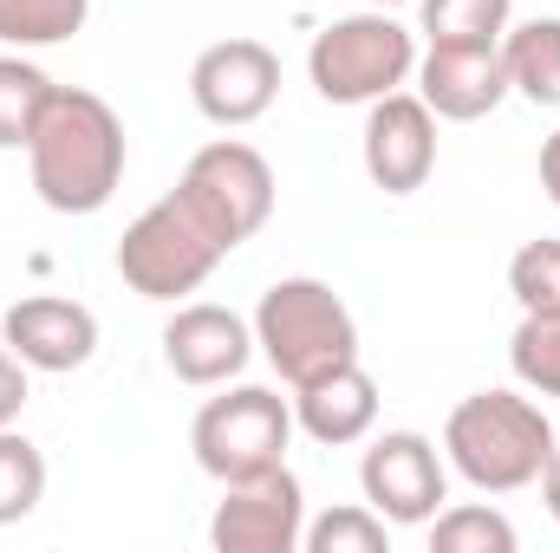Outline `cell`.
I'll return each mask as SVG.
<instances>
[{
  "label": "cell",
  "instance_id": "obj_23",
  "mask_svg": "<svg viewBox=\"0 0 560 553\" xmlns=\"http://www.w3.org/2000/svg\"><path fill=\"white\" fill-rule=\"evenodd\" d=\"M300 548L306 553H385L392 548V521L378 508H332V515L306 521Z\"/></svg>",
  "mask_w": 560,
  "mask_h": 553
},
{
  "label": "cell",
  "instance_id": "obj_22",
  "mask_svg": "<svg viewBox=\"0 0 560 553\" xmlns=\"http://www.w3.org/2000/svg\"><path fill=\"white\" fill-rule=\"evenodd\" d=\"M430 548L436 553H515V528L495 508H436L430 515Z\"/></svg>",
  "mask_w": 560,
  "mask_h": 553
},
{
  "label": "cell",
  "instance_id": "obj_16",
  "mask_svg": "<svg viewBox=\"0 0 560 553\" xmlns=\"http://www.w3.org/2000/svg\"><path fill=\"white\" fill-rule=\"evenodd\" d=\"M502 72L509 92L528 105H560V20H528L502 33Z\"/></svg>",
  "mask_w": 560,
  "mask_h": 553
},
{
  "label": "cell",
  "instance_id": "obj_10",
  "mask_svg": "<svg viewBox=\"0 0 560 553\" xmlns=\"http://www.w3.org/2000/svg\"><path fill=\"white\" fill-rule=\"evenodd\" d=\"M189 98L209 125L242 131L255 118H268L280 98V59L261 39H215L209 52H196L189 66Z\"/></svg>",
  "mask_w": 560,
  "mask_h": 553
},
{
  "label": "cell",
  "instance_id": "obj_6",
  "mask_svg": "<svg viewBox=\"0 0 560 553\" xmlns=\"http://www.w3.org/2000/svg\"><path fill=\"white\" fill-rule=\"evenodd\" d=\"M176 196L202 215V228L235 255L242 242H255L275 215V169L255 143H235V138H215L202 143L176 183Z\"/></svg>",
  "mask_w": 560,
  "mask_h": 553
},
{
  "label": "cell",
  "instance_id": "obj_28",
  "mask_svg": "<svg viewBox=\"0 0 560 553\" xmlns=\"http://www.w3.org/2000/svg\"><path fill=\"white\" fill-rule=\"evenodd\" d=\"M365 7H405V0H365Z\"/></svg>",
  "mask_w": 560,
  "mask_h": 553
},
{
  "label": "cell",
  "instance_id": "obj_12",
  "mask_svg": "<svg viewBox=\"0 0 560 553\" xmlns=\"http://www.w3.org/2000/svg\"><path fill=\"white\" fill-rule=\"evenodd\" d=\"M163 358L183 385H229L248 372L255 358V326L229 306H183L170 326H163Z\"/></svg>",
  "mask_w": 560,
  "mask_h": 553
},
{
  "label": "cell",
  "instance_id": "obj_17",
  "mask_svg": "<svg viewBox=\"0 0 560 553\" xmlns=\"http://www.w3.org/2000/svg\"><path fill=\"white\" fill-rule=\"evenodd\" d=\"M52 92H59V85H52L33 59L0 52V150H26V143H33L46 105H52Z\"/></svg>",
  "mask_w": 560,
  "mask_h": 553
},
{
  "label": "cell",
  "instance_id": "obj_1",
  "mask_svg": "<svg viewBox=\"0 0 560 553\" xmlns=\"http://www.w3.org/2000/svg\"><path fill=\"white\" fill-rule=\"evenodd\" d=\"M26 163L52 215H98L125 183V125L98 92L59 85L26 143Z\"/></svg>",
  "mask_w": 560,
  "mask_h": 553
},
{
  "label": "cell",
  "instance_id": "obj_13",
  "mask_svg": "<svg viewBox=\"0 0 560 553\" xmlns=\"http://www.w3.org/2000/svg\"><path fill=\"white\" fill-rule=\"evenodd\" d=\"M0 332H7V345H13V358H20L26 372H79V365L98 352V319H92V306L52 299V293L7 306Z\"/></svg>",
  "mask_w": 560,
  "mask_h": 553
},
{
  "label": "cell",
  "instance_id": "obj_4",
  "mask_svg": "<svg viewBox=\"0 0 560 553\" xmlns=\"http://www.w3.org/2000/svg\"><path fill=\"white\" fill-rule=\"evenodd\" d=\"M411 72H418V46L385 7L332 20L326 33H313L306 52V79L326 105H378L385 92H405Z\"/></svg>",
  "mask_w": 560,
  "mask_h": 553
},
{
  "label": "cell",
  "instance_id": "obj_26",
  "mask_svg": "<svg viewBox=\"0 0 560 553\" xmlns=\"http://www.w3.org/2000/svg\"><path fill=\"white\" fill-rule=\"evenodd\" d=\"M541 189H548V202L560 209V131L541 143Z\"/></svg>",
  "mask_w": 560,
  "mask_h": 553
},
{
  "label": "cell",
  "instance_id": "obj_24",
  "mask_svg": "<svg viewBox=\"0 0 560 553\" xmlns=\"http://www.w3.org/2000/svg\"><path fill=\"white\" fill-rule=\"evenodd\" d=\"M509 293L522 299V313H560V242L541 235L509 261Z\"/></svg>",
  "mask_w": 560,
  "mask_h": 553
},
{
  "label": "cell",
  "instance_id": "obj_7",
  "mask_svg": "<svg viewBox=\"0 0 560 553\" xmlns=\"http://www.w3.org/2000/svg\"><path fill=\"white\" fill-rule=\"evenodd\" d=\"M287 443H293V404L261 385H235L229 398H209L189 430V449L215 482H248L261 469H280Z\"/></svg>",
  "mask_w": 560,
  "mask_h": 553
},
{
  "label": "cell",
  "instance_id": "obj_14",
  "mask_svg": "<svg viewBox=\"0 0 560 553\" xmlns=\"http://www.w3.org/2000/svg\"><path fill=\"white\" fill-rule=\"evenodd\" d=\"M418 98L450 118V125H476L509 98V72H502V46H430L418 66Z\"/></svg>",
  "mask_w": 560,
  "mask_h": 553
},
{
  "label": "cell",
  "instance_id": "obj_15",
  "mask_svg": "<svg viewBox=\"0 0 560 553\" xmlns=\"http://www.w3.org/2000/svg\"><path fill=\"white\" fill-rule=\"evenodd\" d=\"M293 423H300L313 443H326V449L365 443L372 423H378V385H372V372L352 358V365H339V372L300 385V391H293Z\"/></svg>",
  "mask_w": 560,
  "mask_h": 553
},
{
  "label": "cell",
  "instance_id": "obj_19",
  "mask_svg": "<svg viewBox=\"0 0 560 553\" xmlns=\"http://www.w3.org/2000/svg\"><path fill=\"white\" fill-rule=\"evenodd\" d=\"M92 0H0V46H59L85 26Z\"/></svg>",
  "mask_w": 560,
  "mask_h": 553
},
{
  "label": "cell",
  "instance_id": "obj_8",
  "mask_svg": "<svg viewBox=\"0 0 560 553\" xmlns=\"http://www.w3.org/2000/svg\"><path fill=\"white\" fill-rule=\"evenodd\" d=\"M300 534H306V495L287 462L248 482H222V502L209 515L215 553H293Z\"/></svg>",
  "mask_w": 560,
  "mask_h": 553
},
{
  "label": "cell",
  "instance_id": "obj_18",
  "mask_svg": "<svg viewBox=\"0 0 560 553\" xmlns=\"http://www.w3.org/2000/svg\"><path fill=\"white\" fill-rule=\"evenodd\" d=\"M515 0H418L430 46H502Z\"/></svg>",
  "mask_w": 560,
  "mask_h": 553
},
{
  "label": "cell",
  "instance_id": "obj_5",
  "mask_svg": "<svg viewBox=\"0 0 560 553\" xmlns=\"http://www.w3.org/2000/svg\"><path fill=\"white\" fill-rule=\"evenodd\" d=\"M222 242L202 228V215L170 189L163 202H150L138 222L125 228V242H118V274L131 293L143 299H183V293H196L202 280L222 268Z\"/></svg>",
  "mask_w": 560,
  "mask_h": 553
},
{
  "label": "cell",
  "instance_id": "obj_9",
  "mask_svg": "<svg viewBox=\"0 0 560 553\" xmlns=\"http://www.w3.org/2000/svg\"><path fill=\"white\" fill-rule=\"evenodd\" d=\"M359 489H365V508H378L392 528H423L443 502H450V475H443V456L436 443L418 430H385L372 436L365 462H359Z\"/></svg>",
  "mask_w": 560,
  "mask_h": 553
},
{
  "label": "cell",
  "instance_id": "obj_21",
  "mask_svg": "<svg viewBox=\"0 0 560 553\" xmlns=\"http://www.w3.org/2000/svg\"><path fill=\"white\" fill-rule=\"evenodd\" d=\"M39 495H46V456L7 423L0 430V528L7 521H26L39 508Z\"/></svg>",
  "mask_w": 560,
  "mask_h": 553
},
{
  "label": "cell",
  "instance_id": "obj_2",
  "mask_svg": "<svg viewBox=\"0 0 560 553\" xmlns=\"http://www.w3.org/2000/svg\"><path fill=\"white\" fill-rule=\"evenodd\" d=\"M443 456L469 489L515 495V489L541 482V469L555 456V423L522 391H476L443 423Z\"/></svg>",
  "mask_w": 560,
  "mask_h": 553
},
{
  "label": "cell",
  "instance_id": "obj_20",
  "mask_svg": "<svg viewBox=\"0 0 560 553\" xmlns=\"http://www.w3.org/2000/svg\"><path fill=\"white\" fill-rule=\"evenodd\" d=\"M509 365L528 391L560 398V313H522V326L509 339Z\"/></svg>",
  "mask_w": 560,
  "mask_h": 553
},
{
  "label": "cell",
  "instance_id": "obj_27",
  "mask_svg": "<svg viewBox=\"0 0 560 553\" xmlns=\"http://www.w3.org/2000/svg\"><path fill=\"white\" fill-rule=\"evenodd\" d=\"M541 502H548V515L560 521V449L548 456V469H541Z\"/></svg>",
  "mask_w": 560,
  "mask_h": 553
},
{
  "label": "cell",
  "instance_id": "obj_25",
  "mask_svg": "<svg viewBox=\"0 0 560 553\" xmlns=\"http://www.w3.org/2000/svg\"><path fill=\"white\" fill-rule=\"evenodd\" d=\"M20 411H26V365L13 358V345H0V430Z\"/></svg>",
  "mask_w": 560,
  "mask_h": 553
},
{
  "label": "cell",
  "instance_id": "obj_11",
  "mask_svg": "<svg viewBox=\"0 0 560 553\" xmlns=\"http://www.w3.org/2000/svg\"><path fill=\"white\" fill-rule=\"evenodd\" d=\"M436 169V111L418 92H385L365 118V176L385 196H418Z\"/></svg>",
  "mask_w": 560,
  "mask_h": 553
},
{
  "label": "cell",
  "instance_id": "obj_3",
  "mask_svg": "<svg viewBox=\"0 0 560 553\" xmlns=\"http://www.w3.org/2000/svg\"><path fill=\"white\" fill-rule=\"evenodd\" d=\"M255 345L268 352L280 378L300 391L359 358V319L326 280H275L255 306Z\"/></svg>",
  "mask_w": 560,
  "mask_h": 553
}]
</instances>
